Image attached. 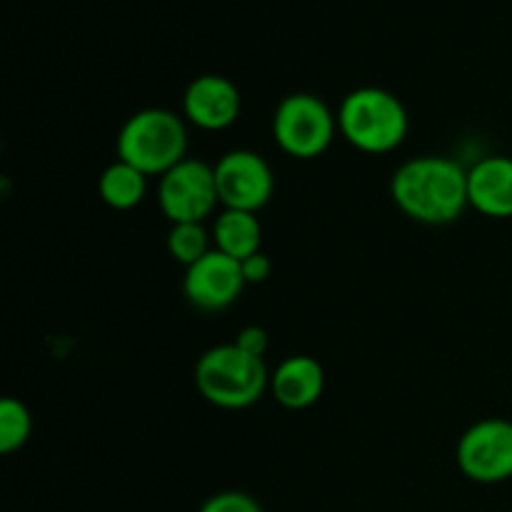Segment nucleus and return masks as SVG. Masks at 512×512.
<instances>
[{
  "instance_id": "nucleus-19",
  "label": "nucleus",
  "mask_w": 512,
  "mask_h": 512,
  "mask_svg": "<svg viewBox=\"0 0 512 512\" xmlns=\"http://www.w3.org/2000/svg\"><path fill=\"white\" fill-rule=\"evenodd\" d=\"M240 270H243L245 285H260L273 275V260L260 250V253L245 258L243 263H240Z\"/></svg>"
},
{
  "instance_id": "nucleus-17",
  "label": "nucleus",
  "mask_w": 512,
  "mask_h": 512,
  "mask_svg": "<svg viewBox=\"0 0 512 512\" xmlns=\"http://www.w3.org/2000/svg\"><path fill=\"white\" fill-rule=\"evenodd\" d=\"M198 512H263L258 500L243 490H223L200 505Z\"/></svg>"
},
{
  "instance_id": "nucleus-11",
  "label": "nucleus",
  "mask_w": 512,
  "mask_h": 512,
  "mask_svg": "<svg viewBox=\"0 0 512 512\" xmlns=\"http://www.w3.org/2000/svg\"><path fill=\"white\" fill-rule=\"evenodd\" d=\"M468 200L485 218H512V158L488 155L468 168Z\"/></svg>"
},
{
  "instance_id": "nucleus-7",
  "label": "nucleus",
  "mask_w": 512,
  "mask_h": 512,
  "mask_svg": "<svg viewBox=\"0 0 512 512\" xmlns=\"http://www.w3.org/2000/svg\"><path fill=\"white\" fill-rule=\"evenodd\" d=\"M460 473L480 485H498L512 478V420L485 418L470 425L455 450Z\"/></svg>"
},
{
  "instance_id": "nucleus-8",
  "label": "nucleus",
  "mask_w": 512,
  "mask_h": 512,
  "mask_svg": "<svg viewBox=\"0 0 512 512\" xmlns=\"http://www.w3.org/2000/svg\"><path fill=\"white\" fill-rule=\"evenodd\" d=\"M215 170L220 205L228 210L258 213L275 193V175L268 160L248 148H235L220 155Z\"/></svg>"
},
{
  "instance_id": "nucleus-13",
  "label": "nucleus",
  "mask_w": 512,
  "mask_h": 512,
  "mask_svg": "<svg viewBox=\"0 0 512 512\" xmlns=\"http://www.w3.org/2000/svg\"><path fill=\"white\" fill-rule=\"evenodd\" d=\"M210 233H213V248L238 263L263 250V225L258 213L223 208L215 215Z\"/></svg>"
},
{
  "instance_id": "nucleus-1",
  "label": "nucleus",
  "mask_w": 512,
  "mask_h": 512,
  "mask_svg": "<svg viewBox=\"0 0 512 512\" xmlns=\"http://www.w3.org/2000/svg\"><path fill=\"white\" fill-rule=\"evenodd\" d=\"M390 198L420 225H450L470 208L468 170L445 155H418L390 178Z\"/></svg>"
},
{
  "instance_id": "nucleus-3",
  "label": "nucleus",
  "mask_w": 512,
  "mask_h": 512,
  "mask_svg": "<svg viewBox=\"0 0 512 512\" xmlns=\"http://www.w3.org/2000/svg\"><path fill=\"white\" fill-rule=\"evenodd\" d=\"M115 153L148 178H160L188 158L185 118L168 108L138 110L120 125Z\"/></svg>"
},
{
  "instance_id": "nucleus-15",
  "label": "nucleus",
  "mask_w": 512,
  "mask_h": 512,
  "mask_svg": "<svg viewBox=\"0 0 512 512\" xmlns=\"http://www.w3.org/2000/svg\"><path fill=\"white\" fill-rule=\"evenodd\" d=\"M213 250V233L203 223H175L168 230V253L175 263L190 268Z\"/></svg>"
},
{
  "instance_id": "nucleus-6",
  "label": "nucleus",
  "mask_w": 512,
  "mask_h": 512,
  "mask_svg": "<svg viewBox=\"0 0 512 512\" xmlns=\"http://www.w3.org/2000/svg\"><path fill=\"white\" fill-rule=\"evenodd\" d=\"M220 205L213 165L185 158L168 173L160 175L158 208L170 225L205 223Z\"/></svg>"
},
{
  "instance_id": "nucleus-10",
  "label": "nucleus",
  "mask_w": 512,
  "mask_h": 512,
  "mask_svg": "<svg viewBox=\"0 0 512 512\" xmlns=\"http://www.w3.org/2000/svg\"><path fill=\"white\" fill-rule=\"evenodd\" d=\"M243 110L238 85L225 75H198L183 93V118L208 133H220L235 125Z\"/></svg>"
},
{
  "instance_id": "nucleus-5",
  "label": "nucleus",
  "mask_w": 512,
  "mask_h": 512,
  "mask_svg": "<svg viewBox=\"0 0 512 512\" xmlns=\"http://www.w3.org/2000/svg\"><path fill=\"white\" fill-rule=\"evenodd\" d=\"M338 133V113L313 93H290L273 113V140L285 155L298 160L320 158Z\"/></svg>"
},
{
  "instance_id": "nucleus-9",
  "label": "nucleus",
  "mask_w": 512,
  "mask_h": 512,
  "mask_svg": "<svg viewBox=\"0 0 512 512\" xmlns=\"http://www.w3.org/2000/svg\"><path fill=\"white\" fill-rule=\"evenodd\" d=\"M243 290L245 278L240 263L215 248L198 263L185 268V298L193 308L205 310V313H218V310L230 308Z\"/></svg>"
},
{
  "instance_id": "nucleus-14",
  "label": "nucleus",
  "mask_w": 512,
  "mask_h": 512,
  "mask_svg": "<svg viewBox=\"0 0 512 512\" xmlns=\"http://www.w3.org/2000/svg\"><path fill=\"white\" fill-rule=\"evenodd\" d=\"M98 193L108 208L125 213L143 203L145 193H148V175L140 173L125 160H115L100 173Z\"/></svg>"
},
{
  "instance_id": "nucleus-4",
  "label": "nucleus",
  "mask_w": 512,
  "mask_h": 512,
  "mask_svg": "<svg viewBox=\"0 0 512 512\" xmlns=\"http://www.w3.org/2000/svg\"><path fill=\"white\" fill-rule=\"evenodd\" d=\"M195 388L205 403L223 410H245L270 390L263 358L248 355L235 343L205 350L195 363Z\"/></svg>"
},
{
  "instance_id": "nucleus-2",
  "label": "nucleus",
  "mask_w": 512,
  "mask_h": 512,
  "mask_svg": "<svg viewBox=\"0 0 512 512\" xmlns=\"http://www.w3.org/2000/svg\"><path fill=\"white\" fill-rule=\"evenodd\" d=\"M338 130L360 153L383 155L403 145L410 118L398 95L378 85H363L340 100Z\"/></svg>"
},
{
  "instance_id": "nucleus-16",
  "label": "nucleus",
  "mask_w": 512,
  "mask_h": 512,
  "mask_svg": "<svg viewBox=\"0 0 512 512\" xmlns=\"http://www.w3.org/2000/svg\"><path fill=\"white\" fill-rule=\"evenodd\" d=\"M30 433H33L30 410L18 398H5L0 403V453H18L30 440Z\"/></svg>"
},
{
  "instance_id": "nucleus-12",
  "label": "nucleus",
  "mask_w": 512,
  "mask_h": 512,
  "mask_svg": "<svg viewBox=\"0 0 512 512\" xmlns=\"http://www.w3.org/2000/svg\"><path fill=\"white\" fill-rule=\"evenodd\" d=\"M325 370L313 355H290L270 373V393L285 410H305L323 398Z\"/></svg>"
},
{
  "instance_id": "nucleus-18",
  "label": "nucleus",
  "mask_w": 512,
  "mask_h": 512,
  "mask_svg": "<svg viewBox=\"0 0 512 512\" xmlns=\"http://www.w3.org/2000/svg\"><path fill=\"white\" fill-rule=\"evenodd\" d=\"M240 350H245L248 355H255V358H265L268 353V333L260 325H245V328L238 330L233 340Z\"/></svg>"
}]
</instances>
